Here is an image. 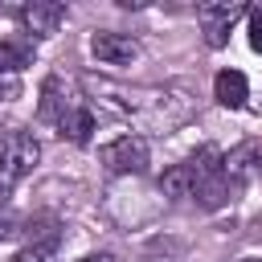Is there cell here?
<instances>
[{
    "mask_svg": "<svg viewBox=\"0 0 262 262\" xmlns=\"http://www.w3.org/2000/svg\"><path fill=\"white\" fill-rule=\"evenodd\" d=\"M213 94H217V102H221V106H229V111L246 106V94H250L246 74H237V70H221V74L213 78Z\"/></svg>",
    "mask_w": 262,
    "mask_h": 262,
    "instance_id": "8",
    "label": "cell"
},
{
    "mask_svg": "<svg viewBox=\"0 0 262 262\" xmlns=\"http://www.w3.org/2000/svg\"><path fill=\"white\" fill-rule=\"evenodd\" d=\"M37 156H41V147H37V139H33L29 131L16 127V131L0 135V196L12 192V188L33 172Z\"/></svg>",
    "mask_w": 262,
    "mask_h": 262,
    "instance_id": "3",
    "label": "cell"
},
{
    "mask_svg": "<svg viewBox=\"0 0 262 262\" xmlns=\"http://www.w3.org/2000/svg\"><path fill=\"white\" fill-rule=\"evenodd\" d=\"M242 262H262V258H242Z\"/></svg>",
    "mask_w": 262,
    "mask_h": 262,
    "instance_id": "13",
    "label": "cell"
},
{
    "mask_svg": "<svg viewBox=\"0 0 262 262\" xmlns=\"http://www.w3.org/2000/svg\"><path fill=\"white\" fill-rule=\"evenodd\" d=\"M98 156H102V164H106L111 172H143V168H147V143H143L139 135H119V139H111Z\"/></svg>",
    "mask_w": 262,
    "mask_h": 262,
    "instance_id": "4",
    "label": "cell"
},
{
    "mask_svg": "<svg viewBox=\"0 0 262 262\" xmlns=\"http://www.w3.org/2000/svg\"><path fill=\"white\" fill-rule=\"evenodd\" d=\"M29 66V49L16 41H0V74H16Z\"/></svg>",
    "mask_w": 262,
    "mask_h": 262,
    "instance_id": "9",
    "label": "cell"
},
{
    "mask_svg": "<svg viewBox=\"0 0 262 262\" xmlns=\"http://www.w3.org/2000/svg\"><path fill=\"white\" fill-rule=\"evenodd\" d=\"M160 188H164L168 196H192V201H201L205 209H221V205L229 201V192H233V180H229V172H225V156L209 143V147H201L192 160L168 168V172L160 176Z\"/></svg>",
    "mask_w": 262,
    "mask_h": 262,
    "instance_id": "1",
    "label": "cell"
},
{
    "mask_svg": "<svg viewBox=\"0 0 262 262\" xmlns=\"http://www.w3.org/2000/svg\"><path fill=\"white\" fill-rule=\"evenodd\" d=\"M41 119H49L57 127V135L74 139V143H90L94 131V111L86 106V98L74 94V86H66L57 74L45 78L41 86Z\"/></svg>",
    "mask_w": 262,
    "mask_h": 262,
    "instance_id": "2",
    "label": "cell"
},
{
    "mask_svg": "<svg viewBox=\"0 0 262 262\" xmlns=\"http://www.w3.org/2000/svg\"><path fill=\"white\" fill-rule=\"evenodd\" d=\"M61 20H66V4H57V0H33L20 8V25L33 37H53Z\"/></svg>",
    "mask_w": 262,
    "mask_h": 262,
    "instance_id": "6",
    "label": "cell"
},
{
    "mask_svg": "<svg viewBox=\"0 0 262 262\" xmlns=\"http://www.w3.org/2000/svg\"><path fill=\"white\" fill-rule=\"evenodd\" d=\"M237 16H246L242 4H201V8H196V20H201L205 41H209L213 49H221V45L229 41V29H233Z\"/></svg>",
    "mask_w": 262,
    "mask_h": 262,
    "instance_id": "5",
    "label": "cell"
},
{
    "mask_svg": "<svg viewBox=\"0 0 262 262\" xmlns=\"http://www.w3.org/2000/svg\"><path fill=\"white\" fill-rule=\"evenodd\" d=\"M82 262H119L115 254H90V258H82Z\"/></svg>",
    "mask_w": 262,
    "mask_h": 262,
    "instance_id": "12",
    "label": "cell"
},
{
    "mask_svg": "<svg viewBox=\"0 0 262 262\" xmlns=\"http://www.w3.org/2000/svg\"><path fill=\"white\" fill-rule=\"evenodd\" d=\"M90 53H94L98 61H106V66H127V61H135L139 45H135V37H127V33H94V37H90Z\"/></svg>",
    "mask_w": 262,
    "mask_h": 262,
    "instance_id": "7",
    "label": "cell"
},
{
    "mask_svg": "<svg viewBox=\"0 0 262 262\" xmlns=\"http://www.w3.org/2000/svg\"><path fill=\"white\" fill-rule=\"evenodd\" d=\"M246 20H250V45L254 53H262V8H246Z\"/></svg>",
    "mask_w": 262,
    "mask_h": 262,
    "instance_id": "11",
    "label": "cell"
},
{
    "mask_svg": "<svg viewBox=\"0 0 262 262\" xmlns=\"http://www.w3.org/2000/svg\"><path fill=\"white\" fill-rule=\"evenodd\" d=\"M12 262H57V246H53V242H33V246H25Z\"/></svg>",
    "mask_w": 262,
    "mask_h": 262,
    "instance_id": "10",
    "label": "cell"
}]
</instances>
